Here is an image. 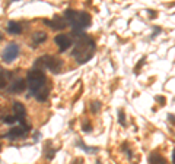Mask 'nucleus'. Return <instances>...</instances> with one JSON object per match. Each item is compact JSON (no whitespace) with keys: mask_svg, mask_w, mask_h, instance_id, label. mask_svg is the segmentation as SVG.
<instances>
[{"mask_svg":"<svg viewBox=\"0 0 175 164\" xmlns=\"http://www.w3.org/2000/svg\"><path fill=\"white\" fill-rule=\"evenodd\" d=\"M73 34H76L77 38L75 43V49L72 51V56L76 59V62L79 65H85L95 56L96 44L91 37L85 35L83 32H73Z\"/></svg>","mask_w":175,"mask_h":164,"instance_id":"f257e3e1","label":"nucleus"},{"mask_svg":"<svg viewBox=\"0 0 175 164\" xmlns=\"http://www.w3.org/2000/svg\"><path fill=\"white\" fill-rule=\"evenodd\" d=\"M64 19L67 25L73 28V32H83L86 28L91 27V15L85 10H76V9H66L64 10Z\"/></svg>","mask_w":175,"mask_h":164,"instance_id":"f03ea898","label":"nucleus"},{"mask_svg":"<svg viewBox=\"0 0 175 164\" xmlns=\"http://www.w3.org/2000/svg\"><path fill=\"white\" fill-rule=\"evenodd\" d=\"M26 86L29 88V94H28V98L29 97H35L39 91H42L44 88H47V76L44 73V70L41 69H31L28 72L26 76Z\"/></svg>","mask_w":175,"mask_h":164,"instance_id":"7ed1b4c3","label":"nucleus"},{"mask_svg":"<svg viewBox=\"0 0 175 164\" xmlns=\"http://www.w3.org/2000/svg\"><path fill=\"white\" fill-rule=\"evenodd\" d=\"M42 65L44 67H47L48 70H51L53 73H60L61 72V67H63V60L60 57H56V56H42Z\"/></svg>","mask_w":175,"mask_h":164,"instance_id":"20e7f679","label":"nucleus"},{"mask_svg":"<svg viewBox=\"0 0 175 164\" xmlns=\"http://www.w3.org/2000/svg\"><path fill=\"white\" fill-rule=\"evenodd\" d=\"M19 54V45L16 43H10L6 45V49L2 53V60L5 63H12Z\"/></svg>","mask_w":175,"mask_h":164,"instance_id":"39448f33","label":"nucleus"},{"mask_svg":"<svg viewBox=\"0 0 175 164\" xmlns=\"http://www.w3.org/2000/svg\"><path fill=\"white\" fill-rule=\"evenodd\" d=\"M13 114H15V119H16V122H19L22 126L28 125V123L25 122L26 108H25V106L22 104L20 101H15V103H13Z\"/></svg>","mask_w":175,"mask_h":164,"instance_id":"423d86ee","label":"nucleus"},{"mask_svg":"<svg viewBox=\"0 0 175 164\" xmlns=\"http://www.w3.org/2000/svg\"><path fill=\"white\" fill-rule=\"evenodd\" d=\"M31 130V125H25V126H15L12 128L6 135H3V138H10V139H16V138H22V136H25L28 132Z\"/></svg>","mask_w":175,"mask_h":164,"instance_id":"0eeeda50","label":"nucleus"},{"mask_svg":"<svg viewBox=\"0 0 175 164\" xmlns=\"http://www.w3.org/2000/svg\"><path fill=\"white\" fill-rule=\"evenodd\" d=\"M54 43L58 45L60 53H63V51H66L67 49H70V47H72L73 40H72V37L67 35V34H58V35L54 38Z\"/></svg>","mask_w":175,"mask_h":164,"instance_id":"6e6552de","label":"nucleus"},{"mask_svg":"<svg viewBox=\"0 0 175 164\" xmlns=\"http://www.w3.org/2000/svg\"><path fill=\"white\" fill-rule=\"evenodd\" d=\"M44 23L56 31H61L67 27V22H66L64 16H54L53 19H44Z\"/></svg>","mask_w":175,"mask_h":164,"instance_id":"1a4fd4ad","label":"nucleus"},{"mask_svg":"<svg viewBox=\"0 0 175 164\" xmlns=\"http://www.w3.org/2000/svg\"><path fill=\"white\" fill-rule=\"evenodd\" d=\"M25 88H26V81L22 79V78H18L12 84H9V91L13 92V94H19L22 91H25Z\"/></svg>","mask_w":175,"mask_h":164,"instance_id":"9d476101","label":"nucleus"},{"mask_svg":"<svg viewBox=\"0 0 175 164\" xmlns=\"http://www.w3.org/2000/svg\"><path fill=\"white\" fill-rule=\"evenodd\" d=\"M31 40H32V45H34V47H38L39 44H42L44 41L47 40V32H44V31H37V32L32 34Z\"/></svg>","mask_w":175,"mask_h":164,"instance_id":"9b49d317","label":"nucleus"},{"mask_svg":"<svg viewBox=\"0 0 175 164\" xmlns=\"http://www.w3.org/2000/svg\"><path fill=\"white\" fill-rule=\"evenodd\" d=\"M10 76H12V72H7V70H0V89L6 88L9 85Z\"/></svg>","mask_w":175,"mask_h":164,"instance_id":"f8f14e48","label":"nucleus"},{"mask_svg":"<svg viewBox=\"0 0 175 164\" xmlns=\"http://www.w3.org/2000/svg\"><path fill=\"white\" fill-rule=\"evenodd\" d=\"M7 32H10V34H20L22 32V25L19 22H15V21H10L9 23H7Z\"/></svg>","mask_w":175,"mask_h":164,"instance_id":"ddd939ff","label":"nucleus"},{"mask_svg":"<svg viewBox=\"0 0 175 164\" xmlns=\"http://www.w3.org/2000/svg\"><path fill=\"white\" fill-rule=\"evenodd\" d=\"M149 164H168V163H166V160H165L161 154L153 152V154H150V157H149Z\"/></svg>","mask_w":175,"mask_h":164,"instance_id":"4468645a","label":"nucleus"},{"mask_svg":"<svg viewBox=\"0 0 175 164\" xmlns=\"http://www.w3.org/2000/svg\"><path fill=\"white\" fill-rule=\"evenodd\" d=\"M76 147H79V148H82L83 151H86V152H89V154H96L98 151H99V148H96V147H88V145H85L82 141L79 139L77 142H76Z\"/></svg>","mask_w":175,"mask_h":164,"instance_id":"2eb2a0df","label":"nucleus"},{"mask_svg":"<svg viewBox=\"0 0 175 164\" xmlns=\"http://www.w3.org/2000/svg\"><path fill=\"white\" fill-rule=\"evenodd\" d=\"M48 94H50V88L47 86V88H44L42 91H39L37 95H35V98H37V101H39V103H44L47 98H48Z\"/></svg>","mask_w":175,"mask_h":164,"instance_id":"dca6fc26","label":"nucleus"},{"mask_svg":"<svg viewBox=\"0 0 175 164\" xmlns=\"http://www.w3.org/2000/svg\"><path fill=\"white\" fill-rule=\"evenodd\" d=\"M99 110H101V103H99L98 100H94V101L91 103V111L96 114Z\"/></svg>","mask_w":175,"mask_h":164,"instance_id":"f3484780","label":"nucleus"},{"mask_svg":"<svg viewBox=\"0 0 175 164\" xmlns=\"http://www.w3.org/2000/svg\"><path fill=\"white\" fill-rule=\"evenodd\" d=\"M118 123L120 125H123V126H125L127 123H125V114H124V111L123 110H118Z\"/></svg>","mask_w":175,"mask_h":164,"instance_id":"a211bd4d","label":"nucleus"},{"mask_svg":"<svg viewBox=\"0 0 175 164\" xmlns=\"http://www.w3.org/2000/svg\"><path fill=\"white\" fill-rule=\"evenodd\" d=\"M3 122L7 123V125H13L16 122V119H15V116H5L3 117Z\"/></svg>","mask_w":175,"mask_h":164,"instance_id":"6ab92c4d","label":"nucleus"},{"mask_svg":"<svg viewBox=\"0 0 175 164\" xmlns=\"http://www.w3.org/2000/svg\"><path fill=\"white\" fill-rule=\"evenodd\" d=\"M161 31H162V28H161V27H153V32L150 34V37H149V38H150V40H153V38H155V37L161 32Z\"/></svg>","mask_w":175,"mask_h":164,"instance_id":"aec40b11","label":"nucleus"},{"mask_svg":"<svg viewBox=\"0 0 175 164\" xmlns=\"http://www.w3.org/2000/svg\"><path fill=\"white\" fill-rule=\"evenodd\" d=\"M82 129H83V132L89 133V132H92V125H91V123H83Z\"/></svg>","mask_w":175,"mask_h":164,"instance_id":"412c9836","label":"nucleus"},{"mask_svg":"<svg viewBox=\"0 0 175 164\" xmlns=\"http://www.w3.org/2000/svg\"><path fill=\"white\" fill-rule=\"evenodd\" d=\"M144 62H146V57L143 56V57L140 59V62L137 63V66H136V69H134V72H136V73H139V69H140V67L143 66V63H144Z\"/></svg>","mask_w":175,"mask_h":164,"instance_id":"4be33fe9","label":"nucleus"},{"mask_svg":"<svg viewBox=\"0 0 175 164\" xmlns=\"http://www.w3.org/2000/svg\"><path fill=\"white\" fill-rule=\"evenodd\" d=\"M123 150L127 152V157H128V158L133 157V154H131V151H130V148H128V145H127V144H124V145H123Z\"/></svg>","mask_w":175,"mask_h":164,"instance_id":"5701e85b","label":"nucleus"},{"mask_svg":"<svg viewBox=\"0 0 175 164\" xmlns=\"http://www.w3.org/2000/svg\"><path fill=\"white\" fill-rule=\"evenodd\" d=\"M147 13H149V18H150V19H155V18L158 16V15H156V12H155V10H152V9H149V10H147Z\"/></svg>","mask_w":175,"mask_h":164,"instance_id":"b1692460","label":"nucleus"},{"mask_svg":"<svg viewBox=\"0 0 175 164\" xmlns=\"http://www.w3.org/2000/svg\"><path fill=\"white\" fill-rule=\"evenodd\" d=\"M168 119H169V120H171V122L175 125V116H172V114H168Z\"/></svg>","mask_w":175,"mask_h":164,"instance_id":"393cba45","label":"nucleus"},{"mask_svg":"<svg viewBox=\"0 0 175 164\" xmlns=\"http://www.w3.org/2000/svg\"><path fill=\"white\" fill-rule=\"evenodd\" d=\"M172 164H175V148L172 150Z\"/></svg>","mask_w":175,"mask_h":164,"instance_id":"a878e982","label":"nucleus"},{"mask_svg":"<svg viewBox=\"0 0 175 164\" xmlns=\"http://www.w3.org/2000/svg\"><path fill=\"white\" fill-rule=\"evenodd\" d=\"M156 100H159V103H161V104H163V103H165V100H163V98H162V97H158V98H156Z\"/></svg>","mask_w":175,"mask_h":164,"instance_id":"bb28decb","label":"nucleus"},{"mask_svg":"<svg viewBox=\"0 0 175 164\" xmlns=\"http://www.w3.org/2000/svg\"><path fill=\"white\" fill-rule=\"evenodd\" d=\"M0 150H2V145H0Z\"/></svg>","mask_w":175,"mask_h":164,"instance_id":"cd10ccee","label":"nucleus"}]
</instances>
